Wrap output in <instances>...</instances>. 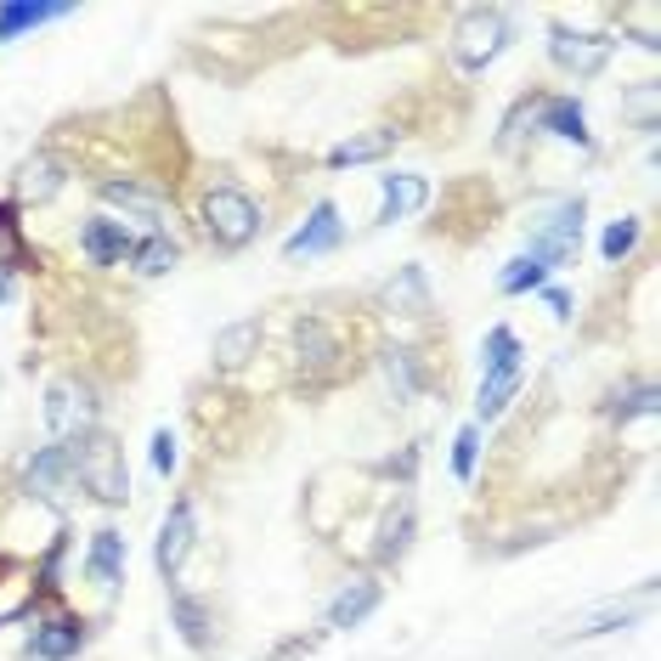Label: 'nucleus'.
I'll return each mask as SVG.
<instances>
[{
  "label": "nucleus",
  "instance_id": "nucleus-18",
  "mask_svg": "<svg viewBox=\"0 0 661 661\" xmlns=\"http://www.w3.org/2000/svg\"><path fill=\"white\" fill-rule=\"evenodd\" d=\"M396 148V130H362L351 141H340L334 153H328V170H351V164H373V159H385Z\"/></svg>",
  "mask_w": 661,
  "mask_h": 661
},
{
  "label": "nucleus",
  "instance_id": "nucleus-23",
  "mask_svg": "<svg viewBox=\"0 0 661 661\" xmlns=\"http://www.w3.org/2000/svg\"><path fill=\"white\" fill-rule=\"evenodd\" d=\"M29 266V244H23V221L18 204H0V277H12Z\"/></svg>",
  "mask_w": 661,
  "mask_h": 661
},
{
  "label": "nucleus",
  "instance_id": "nucleus-29",
  "mask_svg": "<svg viewBox=\"0 0 661 661\" xmlns=\"http://www.w3.org/2000/svg\"><path fill=\"white\" fill-rule=\"evenodd\" d=\"M633 244H639V221H628V215H622V221H610V226H605L599 255H605L610 266H617V260H628V255H633Z\"/></svg>",
  "mask_w": 661,
  "mask_h": 661
},
{
  "label": "nucleus",
  "instance_id": "nucleus-21",
  "mask_svg": "<svg viewBox=\"0 0 661 661\" xmlns=\"http://www.w3.org/2000/svg\"><path fill=\"white\" fill-rule=\"evenodd\" d=\"M18 186H23V199H34V204H45L63 186V164H57V153H34L23 170H18Z\"/></svg>",
  "mask_w": 661,
  "mask_h": 661
},
{
  "label": "nucleus",
  "instance_id": "nucleus-17",
  "mask_svg": "<svg viewBox=\"0 0 661 661\" xmlns=\"http://www.w3.org/2000/svg\"><path fill=\"white\" fill-rule=\"evenodd\" d=\"M430 181L424 175H385V199H380V221H407L413 210H424Z\"/></svg>",
  "mask_w": 661,
  "mask_h": 661
},
{
  "label": "nucleus",
  "instance_id": "nucleus-16",
  "mask_svg": "<svg viewBox=\"0 0 661 661\" xmlns=\"http://www.w3.org/2000/svg\"><path fill=\"white\" fill-rule=\"evenodd\" d=\"M373 610H380V583H351L334 605H328V628H362Z\"/></svg>",
  "mask_w": 661,
  "mask_h": 661
},
{
  "label": "nucleus",
  "instance_id": "nucleus-22",
  "mask_svg": "<svg viewBox=\"0 0 661 661\" xmlns=\"http://www.w3.org/2000/svg\"><path fill=\"white\" fill-rule=\"evenodd\" d=\"M521 380H526V362H521V367H503V373H487V380H481V396H476V413H481V418H498V413L514 402Z\"/></svg>",
  "mask_w": 661,
  "mask_h": 661
},
{
  "label": "nucleus",
  "instance_id": "nucleus-32",
  "mask_svg": "<svg viewBox=\"0 0 661 661\" xmlns=\"http://www.w3.org/2000/svg\"><path fill=\"white\" fill-rule=\"evenodd\" d=\"M385 300H391V306H407V311L418 317V311H424V277H418V271H402V282H391Z\"/></svg>",
  "mask_w": 661,
  "mask_h": 661
},
{
  "label": "nucleus",
  "instance_id": "nucleus-4",
  "mask_svg": "<svg viewBox=\"0 0 661 661\" xmlns=\"http://www.w3.org/2000/svg\"><path fill=\"white\" fill-rule=\"evenodd\" d=\"M577 244H583V199H565L559 210H554V221L537 232V238H532V260L543 266V271H559L565 260H572L577 255Z\"/></svg>",
  "mask_w": 661,
  "mask_h": 661
},
{
  "label": "nucleus",
  "instance_id": "nucleus-12",
  "mask_svg": "<svg viewBox=\"0 0 661 661\" xmlns=\"http://www.w3.org/2000/svg\"><path fill=\"white\" fill-rule=\"evenodd\" d=\"M537 125L559 141H577V148H588V114L577 97H543L537 103Z\"/></svg>",
  "mask_w": 661,
  "mask_h": 661
},
{
  "label": "nucleus",
  "instance_id": "nucleus-10",
  "mask_svg": "<svg viewBox=\"0 0 661 661\" xmlns=\"http://www.w3.org/2000/svg\"><path fill=\"white\" fill-rule=\"evenodd\" d=\"M79 644H85V622L79 617H52V622L34 628L29 655L34 661H68V655H79Z\"/></svg>",
  "mask_w": 661,
  "mask_h": 661
},
{
  "label": "nucleus",
  "instance_id": "nucleus-1",
  "mask_svg": "<svg viewBox=\"0 0 661 661\" xmlns=\"http://www.w3.org/2000/svg\"><path fill=\"white\" fill-rule=\"evenodd\" d=\"M68 458H74V481H79L90 498H97V503H125V498H130L125 452H119V441H114L108 430H85V436H74Z\"/></svg>",
  "mask_w": 661,
  "mask_h": 661
},
{
  "label": "nucleus",
  "instance_id": "nucleus-3",
  "mask_svg": "<svg viewBox=\"0 0 661 661\" xmlns=\"http://www.w3.org/2000/svg\"><path fill=\"white\" fill-rule=\"evenodd\" d=\"M503 45H509V18L498 7H469L458 18V29H452V63L476 74L503 52Z\"/></svg>",
  "mask_w": 661,
  "mask_h": 661
},
{
  "label": "nucleus",
  "instance_id": "nucleus-28",
  "mask_svg": "<svg viewBox=\"0 0 661 661\" xmlns=\"http://www.w3.org/2000/svg\"><path fill=\"white\" fill-rule=\"evenodd\" d=\"M487 373H503V367H521V340H514V328H492L487 334V351H481Z\"/></svg>",
  "mask_w": 661,
  "mask_h": 661
},
{
  "label": "nucleus",
  "instance_id": "nucleus-27",
  "mask_svg": "<svg viewBox=\"0 0 661 661\" xmlns=\"http://www.w3.org/2000/svg\"><path fill=\"white\" fill-rule=\"evenodd\" d=\"M385 380H391V391H396V402H407V396L418 391V356H413L407 345H396V351H385Z\"/></svg>",
  "mask_w": 661,
  "mask_h": 661
},
{
  "label": "nucleus",
  "instance_id": "nucleus-19",
  "mask_svg": "<svg viewBox=\"0 0 661 661\" xmlns=\"http://www.w3.org/2000/svg\"><path fill=\"white\" fill-rule=\"evenodd\" d=\"M68 7H57V0H12V7H0V40H18L40 23H57Z\"/></svg>",
  "mask_w": 661,
  "mask_h": 661
},
{
  "label": "nucleus",
  "instance_id": "nucleus-14",
  "mask_svg": "<svg viewBox=\"0 0 661 661\" xmlns=\"http://www.w3.org/2000/svg\"><path fill=\"white\" fill-rule=\"evenodd\" d=\"M103 204H119L125 215L153 221V226L164 215V193H153V186H141V181H103Z\"/></svg>",
  "mask_w": 661,
  "mask_h": 661
},
{
  "label": "nucleus",
  "instance_id": "nucleus-31",
  "mask_svg": "<svg viewBox=\"0 0 661 661\" xmlns=\"http://www.w3.org/2000/svg\"><path fill=\"white\" fill-rule=\"evenodd\" d=\"M407 537H413V503H402L391 521H385V532H380V559H396V554L407 548Z\"/></svg>",
  "mask_w": 661,
  "mask_h": 661
},
{
  "label": "nucleus",
  "instance_id": "nucleus-6",
  "mask_svg": "<svg viewBox=\"0 0 661 661\" xmlns=\"http://www.w3.org/2000/svg\"><path fill=\"white\" fill-rule=\"evenodd\" d=\"M45 430L52 436H85V430H97V402H90L85 385H52L45 391Z\"/></svg>",
  "mask_w": 661,
  "mask_h": 661
},
{
  "label": "nucleus",
  "instance_id": "nucleus-20",
  "mask_svg": "<svg viewBox=\"0 0 661 661\" xmlns=\"http://www.w3.org/2000/svg\"><path fill=\"white\" fill-rule=\"evenodd\" d=\"M63 481H74V458H68V447H45V452H34V463H29V492L57 498Z\"/></svg>",
  "mask_w": 661,
  "mask_h": 661
},
{
  "label": "nucleus",
  "instance_id": "nucleus-30",
  "mask_svg": "<svg viewBox=\"0 0 661 661\" xmlns=\"http://www.w3.org/2000/svg\"><path fill=\"white\" fill-rule=\"evenodd\" d=\"M476 463H481V430H476V424H463L458 441H452V476L469 481V476H476Z\"/></svg>",
  "mask_w": 661,
  "mask_h": 661
},
{
  "label": "nucleus",
  "instance_id": "nucleus-33",
  "mask_svg": "<svg viewBox=\"0 0 661 661\" xmlns=\"http://www.w3.org/2000/svg\"><path fill=\"white\" fill-rule=\"evenodd\" d=\"M639 413H655V385H639L633 396H617V418H639Z\"/></svg>",
  "mask_w": 661,
  "mask_h": 661
},
{
  "label": "nucleus",
  "instance_id": "nucleus-8",
  "mask_svg": "<svg viewBox=\"0 0 661 661\" xmlns=\"http://www.w3.org/2000/svg\"><path fill=\"white\" fill-rule=\"evenodd\" d=\"M340 238H345V221H340V210H334V204L322 199V204L306 215V226L295 232L289 244H282V255H289V260H311V255L340 249Z\"/></svg>",
  "mask_w": 661,
  "mask_h": 661
},
{
  "label": "nucleus",
  "instance_id": "nucleus-15",
  "mask_svg": "<svg viewBox=\"0 0 661 661\" xmlns=\"http://www.w3.org/2000/svg\"><path fill=\"white\" fill-rule=\"evenodd\" d=\"M260 351V322L255 317H244V322H226L221 334H215V367H244L249 356Z\"/></svg>",
  "mask_w": 661,
  "mask_h": 661
},
{
  "label": "nucleus",
  "instance_id": "nucleus-7",
  "mask_svg": "<svg viewBox=\"0 0 661 661\" xmlns=\"http://www.w3.org/2000/svg\"><path fill=\"white\" fill-rule=\"evenodd\" d=\"M193 537H199V521H193V503L175 498L170 514H164V526H159V543H153V565H159V577H175L186 554H193Z\"/></svg>",
  "mask_w": 661,
  "mask_h": 661
},
{
  "label": "nucleus",
  "instance_id": "nucleus-25",
  "mask_svg": "<svg viewBox=\"0 0 661 661\" xmlns=\"http://www.w3.org/2000/svg\"><path fill=\"white\" fill-rule=\"evenodd\" d=\"M543 282H548V271H543L532 255H514V260L498 271V289H503V295H532V289H543Z\"/></svg>",
  "mask_w": 661,
  "mask_h": 661
},
{
  "label": "nucleus",
  "instance_id": "nucleus-24",
  "mask_svg": "<svg viewBox=\"0 0 661 661\" xmlns=\"http://www.w3.org/2000/svg\"><path fill=\"white\" fill-rule=\"evenodd\" d=\"M130 266H136L141 277H164V271L175 266V244L164 238V232H153V238H141V244L130 249Z\"/></svg>",
  "mask_w": 661,
  "mask_h": 661
},
{
  "label": "nucleus",
  "instance_id": "nucleus-5",
  "mask_svg": "<svg viewBox=\"0 0 661 661\" xmlns=\"http://www.w3.org/2000/svg\"><path fill=\"white\" fill-rule=\"evenodd\" d=\"M610 52H617V40H605V34H577V29H565V23H554L548 29V57L565 68V74H599L605 63H610Z\"/></svg>",
  "mask_w": 661,
  "mask_h": 661
},
{
  "label": "nucleus",
  "instance_id": "nucleus-34",
  "mask_svg": "<svg viewBox=\"0 0 661 661\" xmlns=\"http://www.w3.org/2000/svg\"><path fill=\"white\" fill-rule=\"evenodd\" d=\"M153 469H159V476H170V469H175V436L170 430L153 436Z\"/></svg>",
  "mask_w": 661,
  "mask_h": 661
},
{
  "label": "nucleus",
  "instance_id": "nucleus-13",
  "mask_svg": "<svg viewBox=\"0 0 661 661\" xmlns=\"http://www.w3.org/2000/svg\"><path fill=\"white\" fill-rule=\"evenodd\" d=\"M295 351H300V367L322 373V367H334L340 340H334V328H328L322 317H300V328H295Z\"/></svg>",
  "mask_w": 661,
  "mask_h": 661
},
{
  "label": "nucleus",
  "instance_id": "nucleus-26",
  "mask_svg": "<svg viewBox=\"0 0 661 661\" xmlns=\"http://www.w3.org/2000/svg\"><path fill=\"white\" fill-rule=\"evenodd\" d=\"M170 610H175V628H181V639L204 650V644H210V610H204L199 599H186V594H175V605H170Z\"/></svg>",
  "mask_w": 661,
  "mask_h": 661
},
{
  "label": "nucleus",
  "instance_id": "nucleus-2",
  "mask_svg": "<svg viewBox=\"0 0 661 661\" xmlns=\"http://www.w3.org/2000/svg\"><path fill=\"white\" fill-rule=\"evenodd\" d=\"M204 232L215 249H244L260 232V210L244 186H210L204 193Z\"/></svg>",
  "mask_w": 661,
  "mask_h": 661
},
{
  "label": "nucleus",
  "instance_id": "nucleus-35",
  "mask_svg": "<svg viewBox=\"0 0 661 661\" xmlns=\"http://www.w3.org/2000/svg\"><path fill=\"white\" fill-rule=\"evenodd\" d=\"M537 295H543V306H548V311H554L559 322H565V317H572V295H565V289H559V282H543V289H537Z\"/></svg>",
  "mask_w": 661,
  "mask_h": 661
},
{
  "label": "nucleus",
  "instance_id": "nucleus-11",
  "mask_svg": "<svg viewBox=\"0 0 661 661\" xmlns=\"http://www.w3.org/2000/svg\"><path fill=\"white\" fill-rule=\"evenodd\" d=\"M85 577L103 583V588L125 583V537H119L114 526H103L97 537H90V548H85Z\"/></svg>",
  "mask_w": 661,
  "mask_h": 661
},
{
  "label": "nucleus",
  "instance_id": "nucleus-9",
  "mask_svg": "<svg viewBox=\"0 0 661 661\" xmlns=\"http://www.w3.org/2000/svg\"><path fill=\"white\" fill-rule=\"evenodd\" d=\"M79 249H85L90 266H119V260L136 249V238H130V226H125V221L97 215V221H85V226H79Z\"/></svg>",
  "mask_w": 661,
  "mask_h": 661
}]
</instances>
